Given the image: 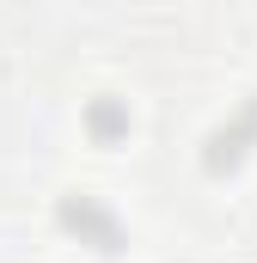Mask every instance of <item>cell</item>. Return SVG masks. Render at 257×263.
<instances>
[{"instance_id": "obj_3", "label": "cell", "mask_w": 257, "mask_h": 263, "mask_svg": "<svg viewBox=\"0 0 257 263\" xmlns=\"http://www.w3.org/2000/svg\"><path fill=\"white\" fill-rule=\"evenodd\" d=\"M86 123H92V135H98V141H117V135L128 129V117L117 110V104H92V117H86Z\"/></svg>"}, {"instance_id": "obj_1", "label": "cell", "mask_w": 257, "mask_h": 263, "mask_svg": "<svg viewBox=\"0 0 257 263\" xmlns=\"http://www.w3.org/2000/svg\"><path fill=\"white\" fill-rule=\"evenodd\" d=\"M62 227H67V233H80V239H92L98 251L117 245V214H111L104 202H92V196H67V202H62Z\"/></svg>"}, {"instance_id": "obj_2", "label": "cell", "mask_w": 257, "mask_h": 263, "mask_svg": "<svg viewBox=\"0 0 257 263\" xmlns=\"http://www.w3.org/2000/svg\"><path fill=\"white\" fill-rule=\"evenodd\" d=\"M251 135H257V104L245 110V123H239V129H221L214 141H208V172H221V165H233V159L245 153V141H251Z\"/></svg>"}]
</instances>
